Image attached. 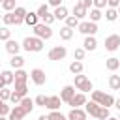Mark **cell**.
Wrapping results in <instances>:
<instances>
[{"label": "cell", "instance_id": "cell-1", "mask_svg": "<svg viewBox=\"0 0 120 120\" xmlns=\"http://www.w3.org/2000/svg\"><path fill=\"white\" fill-rule=\"evenodd\" d=\"M84 111L90 114V116H94V118H98V120H107L111 114H109V109L107 107H101V105H98L96 101H86V105H84Z\"/></svg>", "mask_w": 120, "mask_h": 120}, {"label": "cell", "instance_id": "cell-2", "mask_svg": "<svg viewBox=\"0 0 120 120\" xmlns=\"http://www.w3.org/2000/svg\"><path fill=\"white\" fill-rule=\"evenodd\" d=\"M21 47L26 51V52H39L43 51V39L36 38V36H26L21 43Z\"/></svg>", "mask_w": 120, "mask_h": 120}, {"label": "cell", "instance_id": "cell-3", "mask_svg": "<svg viewBox=\"0 0 120 120\" xmlns=\"http://www.w3.org/2000/svg\"><path fill=\"white\" fill-rule=\"evenodd\" d=\"M92 101H96L98 105H101V107H107V109L114 107V98H112L111 94H105V92H101V90H94V92H92Z\"/></svg>", "mask_w": 120, "mask_h": 120}, {"label": "cell", "instance_id": "cell-4", "mask_svg": "<svg viewBox=\"0 0 120 120\" xmlns=\"http://www.w3.org/2000/svg\"><path fill=\"white\" fill-rule=\"evenodd\" d=\"M34 36L36 38H39V39H51L52 38V28L49 26V24H45V22H39V24H36L34 26Z\"/></svg>", "mask_w": 120, "mask_h": 120}, {"label": "cell", "instance_id": "cell-5", "mask_svg": "<svg viewBox=\"0 0 120 120\" xmlns=\"http://www.w3.org/2000/svg\"><path fill=\"white\" fill-rule=\"evenodd\" d=\"M66 54H68V49L64 47V45H54L51 51H49V60H54V62H58V60H64L66 58Z\"/></svg>", "mask_w": 120, "mask_h": 120}, {"label": "cell", "instance_id": "cell-6", "mask_svg": "<svg viewBox=\"0 0 120 120\" xmlns=\"http://www.w3.org/2000/svg\"><path fill=\"white\" fill-rule=\"evenodd\" d=\"M79 32L84 34V36H94L98 32V22H92V21H81L79 22Z\"/></svg>", "mask_w": 120, "mask_h": 120}, {"label": "cell", "instance_id": "cell-7", "mask_svg": "<svg viewBox=\"0 0 120 120\" xmlns=\"http://www.w3.org/2000/svg\"><path fill=\"white\" fill-rule=\"evenodd\" d=\"M30 79H32V82H34V84L41 86V84H45V81H47V75H45V71H43V69H39V68H34V69L30 71Z\"/></svg>", "mask_w": 120, "mask_h": 120}, {"label": "cell", "instance_id": "cell-8", "mask_svg": "<svg viewBox=\"0 0 120 120\" xmlns=\"http://www.w3.org/2000/svg\"><path fill=\"white\" fill-rule=\"evenodd\" d=\"M118 47H120V36H118V34H111V36L105 38V49H107V51L112 52V51H116Z\"/></svg>", "mask_w": 120, "mask_h": 120}, {"label": "cell", "instance_id": "cell-9", "mask_svg": "<svg viewBox=\"0 0 120 120\" xmlns=\"http://www.w3.org/2000/svg\"><path fill=\"white\" fill-rule=\"evenodd\" d=\"M75 90H77V88H75L73 84H66V86L60 90V99H62L64 103H69V99H71V98L77 94Z\"/></svg>", "mask_w": 120, "mask_h": 120}, {"label": "cell", "instance_id": "cell-10", "mask_svg": "<svg viewBox=\"0 0 120 120\" xmlns=\"http://www.w3.org/2000/svg\"><path fill=\"white\" fill-rule=\"evenodd\" d=\"M71 109H77V107H81V105H86V94H82V92H77L71 99H69V103H68Z\"/></svg>", "mask_w": 120, "mask_h": 120}, {"label": "cell", "instance_id": "cell-11", "mask_svg": "<svg viewBox=\"0 0 120 120\" xmlns=\"http://www.w3.org/2000/svg\"><path fill=\"white\" fill-rule=\"evenodd\" d=\"M68 120H86V116H88V112L84 111V109H81V107H77V109H71L68 114Z\"/></svg>", "mask_w": 120, "mask_h": 120}, {"label": "cell", "instance_id": "cell-12", "mask_svg": "<svg viewBox=\"0 0 120 120\" xmlns=\"http://www.w3.org/2000/svg\"><path fill=\"white\" fill-rule=\"evenodd\" d=\"M73 17H77L79 21H82L84 17H88V9H86L81 2H75V4H73Z\"/></svg>", "mask_w": 120, "mask_h": 120}, {"label": "cell", "instance_id": "cell-13", "mask_svg": "<svg viewBox=\"0 0 120 120\" xmlns=\"http://www.w3.org/2000/svg\"><path fill=\"white\" fill-rule=\"evenodd\" d=\"M60 105H62V99H60V96H49L47 98V109L49 111H60Z\"/></svg>", "mask_w": 120, "mask_h": 120}, {"label": "cell", "instance_id": "cell-14", "mask_svg": "<svg viewBox=\"0 0 120 120\" xmlns=\"http://www.w3.org/2000/svg\"><path fill=\"white\" fill-rule=\"evenodd\" d=\"M24 116H26V111H24L21 105H15V107L11 109V112H9L8 120H22Z\"/></svg>", "mask_w": 120, "mask_h": 120}, {"label": "cell", "instance_id": "cell-15", "mask_svg": "<svg viewBox=\"0 0 120 120\" xmlns=\"http://www.w3.org/2000/svg\"><path fill=\"white\" fill-rule=\"evenodd\" d=\"M6 51H8L11 56H15V54H19V51H21V43L15 41V39H8V41H6Z\"/></svg>", "mask_w": 120, "mask_h": 120}, {"label": "cell", "instance_id": "cell-16", "mask_svg": "<svg viewBox=\"0 0 120 120\" xmlns=\"http://www.w3.org/2000/svg\"><path fill=\"white\" fill-rule=\"evenodd\" d=\"M13 13H15V24H22L24 22V17H26V8H22V6H17L15 9H13Z\"/></svg>", "mask_w": 120, "mask_h": 120}, {"label": "cell", "instance_id": "cell-17", "mask_svg": "<svg viewBox=\"0 0 120 120\" xmlns=\"http://www.w3.org/2000/svg\"><path fill=\"white\" fill-rule=\"evenodd\" d=\"M98 47V39L94 36H84V41H82V49L84 51H96Z\"/></svg>", "mask_w": 120, "mask_h": 120}, {"label": "cell", "instance_id": "cell-18", "mask_svg": "<svg viewBox=\"0 0 120 120\" xmlns=\"http://www.w3.org/2000/svg\"><path fill=\"white\" fill-rule=\"evenodd\" d=\"M39 21H41V19L38 17L36 11H28L26 17H24V24H28V26H32V28H34L36 24H39Z\"/></svg>", "mask_w": 120, "mask_h": 120}, {"label": "cell", "instance_id": "cell-19", "mask_svg": "<svg viewBox=\"0 0 120 120\" xmlns=\"http://www.w3.org/2000/svg\"><path fill=\"white\" fill-rule=\"evenodd\" d=\"M28 75H30V73H26L24 69H15V82H13V84H26Z\"/></svg>", "mask_w": 120, "mask_h": 120}, {"label": "cell", "instance_id": "cell-20", "mask_svg": "<svg viewBox=\"0 0 120 120\" xmlns=\"http://www.w3.org/2000/svg\"><path fill=\"white\" fill-rule=\"evenodd\" d=\"M52 13H54V19H56V21H66V19L69 17V15H68V8H66V6L54 8V11H52Z\"/></svg>", "mask_w": 120, "mask_h": 120}, {"label": "cell", "instance_id": "cell-21", "mask_svg": "<svg viewBox=\"0 0 120 120\" xmlns=\"http://www.w3.org/2000/svg\"><path fill=\"white\" fill-rule=\"evenodd\" d=\"M9 66H11L13 69H22V66H24V58H22L21 54H15V56H11Z\"/></svg>", "mask_w": 120, "mask_h": 120}, {"label": "cell", "instance_id": "cell-22", "mask_svg": "<svg viewBox=\"0 0 120 120\" xmlns=\"http://www.w3.org/2000/svg\"><path fill=\"white\" fill-rule=\"evenodd\" d=\"M105 68H107L109 71H116V69L120 68V58H116V56H111V58H107V62H105Z\"/></svg>", "mask_w": 120, "mask_h": 120}, {"label": "cell", "instance_id": "cell-23", "mask_svg": "<svg viewBox=\"0 0 120 120\" xmlns=\"http://www.w3.org/2000/svg\"><path fill=\"white\" fill-rule=\"evenodd\" d=\"M0 75H2L4 82H6V86H9V84H13V82H15V73H13V71H9V69H4Z\"/></svg>", "mask_w": 120, "mask_h": 120}, {"label": "cell", "instance_id": "cell-24", "mask_svg": "<svg viewBox=\"0 0 120 120\" xmlns=\"http://www.w3.org/2000/svg\"><path fill=\"white\" fill-rule=\"evenodd\" d=\"M19 105H21V107L26 111V114H28V112H32V109H34V105H36V103H34V99H30V98L26 96V98H22V99H21V103H19Z\"/></svg>", "mask_w": 120, "mask_h": 120}, {"label": "cell", "instance_id": "cell-25", "mask_svg": "<svg viewBox=\"0 0 120 120\" xmlns=\"http://www.w3.org/2000/svg\"><path fill=\"white\" fill-rule=\"evenodd\" d=\"M82 69H84V66H82V62H79V60H73V62L69 64V71H71L73 75L82 73Z\"/></svg>", "mask_w": 120, "mask_h": 120}, {"label": "cell", "instance_id": "cell-26", "mask_svg": "<svg viewBox=\"0 0 120 120\" xmlns=\"http://www.w3.org/2000/svg\"><path fill=\"white\" fill-rule=\"evenodd\" d=\"M60 38H62L64 41H69V39L73 38V30H71L69 26H66V24H64V26L60 28Z\"/></svg>", "mask_w": 120, "mask_h": 120}, {"label": "cell", "instance_id": "cell-27", "mask_svg": "<svg viewBox=\"0 0 120 120\" xmlns=\"http://www.w3.org/2000/svg\"><path fill=\"white\" fill-rule=\"evenodd\" d=\"M88 17H90V21H92V22H98V21L103 17V13H101V9H98V8H92V9L88 11Z\"/></svg>", "mask_w": 120, "mask_h": 120}, {"label": "cell", "instance_id": "cell-28", "mask_svg": "<svg viewBox=\"0 0 120 120\" xmlns=\"http://www.w3.org/2000/svg\"><path fill=\"white\" fill-rule=\"evenodd\" d=\"M105 19H107L109 22L116 21V19H118V9H114V8H107V9H105Z\"/></svg>", "mask_w": 120, "mask_h": 120}, {"label": "cell", "instance_id": "cell-29", "mask_svg": "<svg viewBox=\"0 0 120 120\" xmlns=\"http://www.w3.org/2000/svg\"><path fill=\"white\" fill-rule=\"evenodd\" d=\"M13 94H15V96H19L21 99H22V98H26V94H28V88H26V84H15V90H13Z\"/></svg>", "mask_w": 120, "mask_h": 120}, {"label": "cell", "instance_id": "cell-30", "mask_svg": "<svg viewBox=\"0 0 120 120\" xmlns=\"http://www.w3.org/2000/svg\"><path fill=\"white\" fill-rule=\"evenodd\" d=\"M2 22H4L6 26L15 24V13H13V11H6V13H4V17H2Z\"/></svg>", "mask_w": 120, "mask_h": 120}, {"label": "cell", "instance_id": "cell-31", "mask_svg": "<svg viewBox=\"0 0 120 120\" xmlns=\"http://www.w3.org/2000/svg\"><path fill=\"white\" fill-rule=\"evenodd\" d=\"M109 86H111V90H120V75H111Z\"/></svg>", "mask_w": 120, "mask_h": 120}, {"label": "cell", "instance_id": "cell-32", "mask_svg": "<svg viewBox=\"0 0 120 120\" xmlns=\"http://www.w3.org/2000/svg\"><path fill=\"white\" fill-rule=\"evenodd\" d=\"M73 77H75V84H73V86H75L77 90H79V88H81V86H82V84L88 81V77H86V75H82V73H79V75H73Z\"/></svg>", "mask_w": 120, "mask_h": 120}, {"label": "cell", "instance_id": "cell-33", "mask_svg": "<svg viewBox=\"0 0 120 120\" xmlns=\"http://www.w3.org/2000/svg\"><path fill=\"white\" fill-rule=\"evenodd\" d=\"M47 118H49V120H68V116L62 114L60 111H51V112L47 114Z\"/></svg>", "mask_w": 120, "mask_h": 120}, {"label": "cell", "instance_id": "cell-34", "mask_svg": "<svg viewBox=\"0 0 120 120\" xmlns=\"http://www.w3.org/2000/svg\"><path fill=\"white\" fill-rule=\"evenodd\" d=\"M79 22H81V21H79L77 17H73V15H69V17L66 19V26H69L71 30H73V28H79Z\"/></svg>", "mask_w": 120, "mask_h": 120}, {"label": "cell", "instance_id": "cell-35", "mask_svg": "<svg viewBox=\"0 0 120 120\" xmlns=\"http://www.w3.org/2000/svg\"><path fill=\"white\" fill-rule=\"evenodd\" d=\"M8 39H11V30L8 26H2L0 28V41H8Z\"/></svg>", "mask_w": 120, "mask_h": 120}, {"label": "cell", "instance_id": "cell-36", "mask_svg": "<svg viewBox=\"0 0 120 120\" xmlns=\"http://www.w3.org/2000/svg\"><path fill=\"white\" fill-rule=\"evenodd\" d=\"M9 98H11V90H9L8 86L0 88V99H2V101H9Z\"/></svg>", "mask_w": 120, "mask_h": 120}, {"label": "cell", "instance_id": "cell-37", "mask_svg": "<svg viewBox=\"0 0 120 120\" xmlns=\"http://www.w3.org/2000/svg\"><path fill=\"white\" fill-rule=\"evenodd\" d=\"M11 109H13V107H9L6 101H2V103H0V116H9Z\"/></svg>", "mask_w": 120, "mask_h": 120}, {"label": "cell", "instance_id": "cell-38", "mask_svg": "<svg viewBox=\"0 0 120 120\" xmlns=\"http://www.w3.org/2000/svg\"><path fill=\"white\" fill-rule=\"evenodd\" d=\"M54 21H56V19H54V13H51V11H49V13H45V15L41 17V22H45V24H49V26H51Z\"/></svg>", "mask_w": 120, "mask_h": 120}, {"label": "cell", "instance_id": "cell-39", "mask_svg": "<svg viewBox=\"0 0 120 120\" xmlns=\"http://www.w3.org/2000/svg\"><path fill=\"white\" fill-rule=\"evenodd\" d=\"M47 98H49V96H43V94H39V96H36L34 103H36L38 107H45V105H47Z\"/></svg>", "mask_w": 120, "mask_h": 120}, {"label": "cell", "instance_id": "cell-40", "mask_svg": "<svg viewBox=\"0 0 120 120\" xmlns=\"http://www.w3.org/2000/svg\"><path fill=\"white\" fill-rule=\"evenodd\" d=\"M79 90H81L82 94H86V92H94V84H92V81L88 79V81H86V82H84V84H82Z\"/></svg>", "mask_w": 120, "mask_h": 120}, {"label": "cell", "instance_id": "cell-41", "mask_svg": "<svg viewBox=\"0 0 120 120\" xmlns=\"http://www.w3.org/2000/svg\"><path fill=\"white\" fill-rule=\"evenodd\" d=\"M84 54H86V51L82 49V47H79V49H75V52H73V56H75V60H84Z\"/></svg>", "mask_w": 120, "mask_h": 120}, {"label": "cell", "instance_id": "cell-42", "mask_svg": "<svg viewBox=\"0 0 120 120\" xmlns=\"http://www.w3.org/2000/svg\"><path fill=\"white\" fill-rule=\"evenodd\" d=\"M36 13H38V17L41 19L45 13H49V4H41V6L38 8V11H36Z\"/></svg>", "mask_w": 120, "mask_h": 120}, {"label": "cell", "instance_id": "cell-43", "mask_svg": "<svg viewBox=\"0 0 120 120\" xmlns=\"http://www.w3.org/2000/svg\"><path fill=\"white\" fill-rule=\"evenodd\" d=\"M92 2H94V8H98V9H103L107 6V0H92Z\"/></svg>", "mask_w": 120, "mask_h": 120}, {"label": "cell", "instance_id": "cell-44", "mask_svg": "<svg viewBox=\"0 0 120 120\" xmlns=\"http://www.w3.org/2000/svg\"><path fill=\"white\" fill-rule=\"evenodd\" d=\"M9 101H11L13 105H19V103H21V98H19V96H15V94H13V90H11V98H9Z\"/></svg>", "mask_w": 120, "mask_h": 120}, {"label": "cell", "instance_id": "cell-45", "mask_svg": "<svg viewBox=\"0 0 120 120\" xmlns=\"http://www.w3.org/2000/svg\"><path fill=\"white\" fill-rule=\"evenodd\" d=\"M81 4H82V6H84V8L88 9V11H90V9L94 8V2H92V0H81Z\"/></svg>", "mask_w": 120, "mask_h": 120}, {"label": "cell", "instance_id": "cell-46", "mask_svg": "<svg viewBox=\"0 0 120 120\" xmlns=\"http://www.w3.org/2000/svg\"><path fill=\"white\" fill-rule=\"evenodd\" d=\"M47 4L52 6V8H60L62 6V0H47Z\"/></svg>", "mask_w": 120, "mask_h": 120}, {"label": "cell", "instance_id": "cell-47", "mask_svg": "<svg viewBox=\"0 0 120 120\" xmlns=\"http://www.w3.org/2000/svg\"><path fill=\"white\" fill-rule=\"evenodd\" d=\"M114 107L120 111V98H118V99H114Z\"/></svg>", "mask_w": 120, "mask_h": 120}, {"label": "cell", "instance_id": "cell-48", "mask_svg": "<svg viewBox=\"0 0 120 120\" xmlns=\"http://www.w3.org/2000/svg\"><path fill=\"white\" fill-rule=\"evenodd\" d=\"M6 86V82H4V79H2V75H0V88H4Z\"/></svg>", "mask_w": 120, "mask_h": 120}, {"label": "cell", "instance_id": "cell-49", "mask_svg": "<svg viewBox=\"0 0 120 120\" xmlns=\"http://www.w3.org/2000/svg\"><path fill=\"white\" fill-rule=\"evenodd\" d=\"M38 120H49V118H47V116H45V114H41V116H39V118H38Z\"/></svg>", "mask_w": 120, "mask_h": 120}, {"label": "cell", "instance_id": "cell-50", "mask_svg": "<svg viewBox=\"0 0 120 120\" xmlns=\"http://www.w3.org/2000/svg\"><path fill=\"white\" fill-rule=\"evenodd\" d=\"M107 120H118V118H114V116H109V118H107Z\"/></svg>", "mask_w": 120, "mask_h": 120}, {"label": "cell", "instance_id": "cell-51", "mask_svg": "<svg viewBox=\"0 0 120 120\" xmlns=\"http://www.w3.org/2000/svg\"><path fill=\"white\" fill-rule=\"evenodd\" d=\"M0 120H8V116H0Z\"/></svg>", "mask_w": 120, "mask_h": 120}, {"label": "cell", "instance_id": "cell-52", "mask_svg": "<svg viewBox=\"0 0 120 120\" xmlns=\"http://www.w3.org/2000/svg\"><path fill=\"white\" fill-rule=\"evenodd\" d=\"M2 17H4V13H0V21H2Z\"/></svg>", "mask_w": 120, "mask_h": 120}, {"label": "cell", "instance_id": "cell-53", "mask_svg": "<svg viewBox=\"0 0 120 120\" xmlns=\"http://www.w3.org/2000/svg\"><path fill=\"white\" fill-rule=\"evenodd\" d=\"M118 15H120V6H118Z\"/></svg>", "mask_w": 120, "mask_h": 120}, {"label": "cell", "instance_id": "cell-54", "mask_svg": "<svg viewBox=\"0 0 120 120\" xmlns=\"http://www.w3.org/2000/svg\"><path fill=\"white\" fill-rule=\"evenodd\" d=\"M118 112H120V111H118ZM118 120H120V114H118Z\"/></svg>", "mask_w": 120, "mask_h": 120}, {"label": "cell", "instance_id": "cell-55", "mask_svg": "<svg viewBox=\"0 0 120 120\" xmlns=\"http://www.w3.org/2000/svg\"><path fill=\"white\" fill-rule=\"evenodd\" d=\"M2 2H4V0H0V6H2Z\"/></svg>", "mask_w": 120, "mask_h": 120}, {"label": "cell", "instance_id": "cell-56", "mask_svg": "<svg viewBox=\"0 0 120 120\" xmlns=\"http://www.w3.org/2000/svg\"><path fill=\"white\" fill-rule=\"evenodd\" d=\"M0 103H2V99H0Z\"/></svg>", "mask_w": 120, "mask_h": 120}]
</instances>
